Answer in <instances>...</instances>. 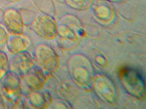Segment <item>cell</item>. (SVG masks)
<instances>
[{"label": "cell", "mask_w": 146, "mask_h": 109, "mask_svg": "<svg viewBox=\"0 0 146 109\" xmlns=\"http://www.w3.org/2000/svg\"><path fill=\"white\" fill-rule=\"evenodd\" d=\"M69 73L73 81L83 87H87L93 83L94 73L93 66L86 56L76 54L69 59Z\"/></svg>", "instance_id": "obj_1"}, {"label": "cell", "mask_w": 146, "mask_h": 109, "mask_svg": "<svg viewBox=\"0 0 146 109\" xmlns=\"http://www.w3.org/2000/svg\"><path fill=\"white\" fill-rule=\"evenodd\" d=\"M119 77L127 92L139 100H145V83L138 70L131 67H123L120 70Z\"/></svg>", "instance_id": "obj_2"}, {"label": "cell", "mask_w": 146, "mask_h": 109, "mask_svg": "<svg viewBox=\"0 0 146 109\" xmlns=\"http://www.w3.org/2000/svg\"><path fill=\"white\" fill-rule=\"evenodd\" d=\"M21 78L16 73L8 72L0 81V96L7 105L14 108L21 97Z\"/></svg>", "instance_id": "obj_3"}, {"label": "cell", "mask_w": 146, "mask_h": 109, "mask_svg": "<svg viewBox=\"0 0 146 109\" xmlns=\"http://www.w3.org/2000/svg\"><path fill=\"white\" fill-rule=\"evenodd\" d=\"M93 90L102 101L114 105L118 101V91L112 80L104 74L94 75Z\"/></svg>", "instance_id": "obj_4"}, {"label": "cell", "mask_w": 146, "mask_h": 109, "mask_svg": "<svg viewBox=\"0 0 146 109\" xmlns=\"http://www.w3.org/2000/svg\"><path fill=\"white\" fill-rule=\"evenodd\" d=\"M34 57L36 64L44 72H55L59 67L60 59L53 48L47 44H39L35 48Z\"/></svg>", "instance_id": "obj_5"}, {"label": "cell", "mask_w": 146, "mask_h": 109, "mask_svg": "<svg viewBox=\"0 0 146 109\" xmlns=\"http://www.w3.org/2000/svg\"><path fill=\"white\" fill-rule=\"evenodd\" d=\"M32 28L35 33L43 39L51 40L58 36V26L56 21L53 17L48 15L37 16L33 21Z\"/></svg>", "instance_id": "obj_6"}, {"label": "cell", "mask_w": 146, "mask_h": 109, "mask_svg": "<svg viewBox=\"0 0 146 109\" xmlns=\"http://www.w3.org/2000/svg\"><path fill=\"white\" fill-rule=\"evenodd\" d=\"M3 22L7 32L13 36L22 35L24 31V22L19 12L15 9H8L3 14Z\"/></svg>", "instance_id": "obj_7"}, {"label": "cell", "mask_w": 146, "mask_h": 109, "mask_svg": "<svg viewBox=\"0 0 146 109\" xmlns=\"http://www.w3.org/2000/svg\"><path fill=\"white\" fill-rule=\"evenodd\" d=\"M90 8L98 22L108 24L114 19V9L108 0H94Z\"/></svg>", "instance_id": "obj_8"}, {"label": "cell", "mask_w": 146, "mask_h": 109, "mask_svg": "<svg viewBox=\"0 0 146 109\" xmlns=\"http://www.w3.org/2000/svg\"><path fill=\"white\" fill-rule=\"evenodd\" d=\"M34 67V60L27 51L15 54L9 62V69L19 76L23 75Z\"/></svg>", "instance_id": "obj_9"}, {"label": "cell", "mask_w": 146, "mask_h": 109, "mask_svg": "<svg viewBox=\"0 0 146 109\" xmlns=\"http://www.w3.org/2000/svg\"><path fill=\"white\" fill-rule=\"evenodd\" d=\"M22 80L26 86L32 91L40 90L46 83V77L44 71L38 67H33L28 72L24 74Z\"/></svg>", "instance_id": "obj_10"}, {"label": "cell", "mask_w": 146, "mask_h": 109, "mask_svg": "<svg viewBox=\"0 0 146 109\" xmlns=\"http://www.w3.org/2000/svg\"><path fill=\"white\" fill-rule=\"evenodd\" d=\"M6 46L10 53L17 54L23 51H27L30 46V40L28 38L24 37L22 35L13 36L8 39Z\"/></svg>", "instance_id": "obj_11"}, {"label": "cell", "mask_w": 146, "mask_h": 109, "mask_svg": "<svg viewBox=\"0 0 146 109\" xmlns=\"http://www.w3.org/2000/svg\"><path fill=\"white\" fill-rule=\"evenodd\" d=\"M28 99L31 106L35 108H43L48 106V101L46 95L36 92V91L30 94Z\"/></svg>", "instance_id": "obj_12"}, {"label": "cell", "mask_w": 146, "mask_h": 109, "mask_svg": "<svg viewBox=\"0 0 146 109\" xmlns=\"http://www.w3.org/2000/svg\"><path fill=\"white\" fill-rule=\"evenodd\" d=\"M58 36H59L62 39L70 41V42H76L78 40V36L75 33L72 29L69 26L65 25H62L58 28Z\"/></svg>", "instance_id": "obj_13"}, {"label": "cell", "mask_w": 146, "mask_h": 109, "mask_svg": "<svg viewBox=\"0 0 146 109\" xmlns=\"http://www.w3.org/2000/svg\"><path fill=\"white\" fill-rule=\"evenodd\" d=\"M68 6L77 10H86L91 7L94 0H65Z\"/></svg>", "instance_id": "obj_14"}, {"label": "cell", "mask_w": 146, "mask_h": 109, "mask_svg": "<svg viewBox=\"0 0 146 109\" xmlns=\"http://www.w3.org/2000/svg\"><path fill=\"white\" fill-rule=\"evenodd\" d=\"M9 70V60L6 53L0 51V81L5 77Z\"/></svg>", "instance_id": "obj_15"}, {"label": "cell", "mask_w": 146, "mask_h": 109, "mask_svg": "<svg viewBox=\"0 0 146 109\" xmlns=\"http://www.w3.org/2000/svg\"><path fill=\"white\" fill-rule=\"evenodd\" d=\"M8 33L7 31L3 26L0 25V51L3 49L8 41Z\"/></svg>", "instance_id": "obj_16"}, {"label": "cell", "mask_w": 146, "mask_h": 109, "mask_svg": "<svg viewBox=\"0 0 146 109\" xmlns=\"http://www.w3.org/2000/svg\"><path fill=\"white\" fill-rule=\"evenodd\" d=\"M7 2H10V3H17V2H19V1H21V0H6Z\"/></svg>", "instance_id": "obj_17"}, {"label": "cell", "mask_w": 146, "mask_h": 109, "mask_svg": "<svg viewBox=\"0 0 146 109\" xmlns=\"http://www.w3.org/2000/svg\"><path fill=\"white\" fill-rule=\"evenodd\" d=\"M110 2H118V1H121V0H108Z\"/></svg>", "instance_id": "obj_18"}]
</instances>
